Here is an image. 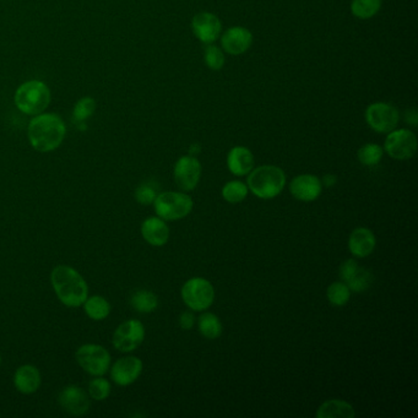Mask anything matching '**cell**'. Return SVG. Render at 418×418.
<instances>
[{
  "instance_id": "obj_1",
  "label": "cell",
  "mask_w": 418,
  "mask_h": 418,
  "mask_svg": "<svg viewBox=\"0 0 418 418\" xmlns=\"http://www.w3.org/2000/svg\"><path fill=\"white\" fill-rule=\"evenodd\" d=\"M50 283L64 306L77 308L82 306L89 297L87 283L72 266H57L50 274Z\"/></svg>"
},
{
  "instance_id": "obj_11",
  "label": "cell",
  "mask_w": 418,
  "mask_h": 418,
  "mask_svg": "<svg viewBox=\"0 0 418 418\" xmlns=\"http://www.w3.org/2000/svg\"><path fill=\"white\" fill-rule=\"evenodd\" d=\"M175 185L183 192H192L197 188L202 177V165L195 156H183L175 166Z\"/></svg>"
},
{
  "instance_id": "obj_23",
  "label": "cell",
  "mask_w": 418,
  "mask_h": 418,
  "mask_svg": "<svg viewBox=\"0 0 418 418\" xmlns=\"http://www.w3.org/2000/svg\"><path fill=\"white\" fill-rule=\"evenodd\" d=\"M131 304L139 313H153L158 307V298L155 293L148 290H140L131 296Z\"/></svg>"
},
{
  "instance_id": "obj_36",
  "label": "cell",
  "mask_w": 418,
  "mask_h": 418,
  "mask_svg": "<svg viewBox=\"0 0 418 418\" xmlns=\"http://www.w3.org/2000/svg\"><path fill=\"white\" fill-rule=\"evenodd\" d=\"M405 121H406V123L411 124V126H417V112H416L414 108H411V109L406 111V113H405Z\"/></svg>"
},
{
  "instance_id": "obj_19",
  "label": "cell",
  "mask_w": 418,
  "mask_h": 418,
  "mask_svg": "<svg viewBox=\"0 0 418 418\" xmlns=\"http://www.w3.org/2000/svg\"><path fill=\"white\" fill-rule=\"evenodd\" d=\"M40 383L42 379H40V370L31 364L21 365L13 375V385L18 391L25 395L36 392L40 389Z\"/></svg>"
},
{
  "instance_id": "obj_38",
  "label": "cell",
  "mask_w": 418,
  "mask_h": 418,
  "mask_svg": "<svg viewBox=\"0 0 418 418\" xmlns=\"http://www.w3.org/2000/svg\"><path fill=\"white\" fill-rule=\"evenodd\" d=\"M199 153H200V146L199 145L194 144L190 146V150H189L190 156H197Z\"/></svg>"
},
{
  "instance_id": "obj_16",
  "label": "cell",
  "mask_w": 418,
  "mask_h": 418,
  "mask_svg": "<svg viewBox=\"0 0 418 418\" xmlns=\"http://www.w3.org/2000/svg\"><path fill=\"white\" fill-rule=\"evenodd\" d=\"M253 43L252 32L242 26H234L224 32L221 45L225 52L232 55L246 53Z\"/></svg>"
},
{
  "instance_id": "obj_21",
  "label": "cell",
  "mask_w": 418,
  "mask_h": 418,
  "mask_svg": "<svg viewBox=\"0 0 418 418\" xmlns=\"http://www.w3.org/2000/svg\"><path fill=\"white\" fill-rule=\"evenodd\" d=\"M317 418H355V409L346 401L329 400L320 405Z\"/></svg>"
},
{
  "instance_id": "obj_17",
  "label": "cell",
  "mask_w": 418,
  "mask_h": 418,
  "mask_svg": "<svg viewBox=\"0 0 418 418\" xmlns=\"http://www.w3.org/2000/svg\"><path fill=\"white\" fill-rule=\"evenodd\" d=\"M143 238L153 247H162L170 239V227L161 217H148L141 225Z\"/></svg>"
},
{
  "instance_id": "obj_8",
  "label": "cell",
  "mask_w": 418,
  "mask_h": 418,
  "mask_svg": "<svg viewBox=\"0 0 418 418\" xmlns=\"http://www.w3.org/2000/svg\"><path fill=\"white\" fill-rule=\"evenodd\" d=\"M399 119V111L392 104L385 102H375L368 106L365 111L367 124L380 134H387L396 129Z\"/></svg>"
},
{
  "instance_id": "obj_25",
  "label": "cell",
  "mask_w": 418,
  "mask_h": 418,
  "mask_svg": "<svg viewBox=\"0 0 418 418\" xmlns=\"http://www.w3.org/2000/svg\"><path fill=\"white\" fill-rule=\"evenodd\" d=\"M382 8V0H352L351 11L361 20L373 18Z\"/></svg>"
},
{
  "instance_id": "obj_12",
  "label": "cell",
  "mask_w": 418,
  "mask_h": 418,
  "mask_svg": "<svg viewBox=\"0 0 418 418\" xmlns=\"http://www.w3.org/2000/svg\"><path fill=\"white\" fill-rule=\"evenodd\" d=\"M194 35L205 45L214 43L222 32V23L215 13L200 11L192 20Z\"/></svg>"
},
{
  "instance_id": "obj_4",
  "label": "cell",
  "mask_w": 418,
  "mask_h": 418,
  "mask_svg": "<svg viewBox=\"0 0 418 418\" xmlns=\"http://www.w3.org/2000/svg\"><path fill=\"white\" fill-rule=\"evenodd\" d=\"M15 104L26 114H40L50 106V89L40 81H27L16 90Z\"/></svg>"
},
{
  "instance_id": "obj_15",
  "label": "cell",
  "mask_w": 418,
  "mask_h": 418,
  "mask_svg": "<svg viewBox=\"0 0 418 418\" xmlns=\"http://www.w3.org/2000/svg\"><path fill=\"white\" fill-rule=\"evenodd\" d=\"M323 190L321 180L313 175H297L290 185V192L299 202H314Z\"/></svg>"
},
{
  "instance_id": "obj_30",
  "label": "cell",
  "mask_w": 418,
  "mask_h": 418,
  "mask_svg": "<svg viewBox=\"0 0 418 418\" xmlns=\"http://www.w3.org/2000/svg\"><path fill=\"white\" fill-rule=\"evenodd\" d=\"M111 383L104 378L97 377L89 384V394L96 401H104L111 394Z\"/></svg>"
},
{
  "instance_id": "obj_39",
  "label": "cell",
  "mask_w": 418,
  "mask_h": 418,
  "mask_svg": "<svg viewBox=\"0 0 418 418\" xmlns=\"http://www.w3.org/2000/svg\"><path fill=\"white\" fill-rule=\"evenodd\" d=\"M0 363H1V357H0Z\"/></svg>"
},
{
  "instance_id": "obj_5",
  "label": "cell",
  "mask_w": 418,
  "mask_h": 418,
  "mask_svg": "<svg viewBox=\"0 0 418 418\" xmlns=\"http://www.w3.org/2000/svg\"><path fill=\"white\" fill-rule=\"evenodd\" d=\"M193 199L188 194L177 192H165L158 194L153 207L158 217L165 221H175L185 219L193 210Z\"/></svg>"
},
{
  "instance_id": "obj_27",
  "label": "cell",
  "mask_w": 418,
  "mask_h": 418,
  "mask_svg": "<svg viewBox=\"0 0 418 418\" xmlns=\"http://www.w3.org/2000/svg\"><path fill=\"white\" fill-rule=\"evenodd\" d=\"M329 302L335 307H342L350 301L351 291L345 282H334L330 285L326 291Z\"/></svg>"
},
{
  "instance_id": "obj_35",
  "label": "cell",
  "mask_w": 418,
  "mask_h": 418,
  "mask_svg": "<svg viewBox=\"0 0 418 418\" xmlns=\"http://www.w3.org/2000/svg\"><path fill=\"white\" fill-rule=\"evenodd\" d=\"M194 324H195V317H194L193 313L185 312L183 314H180V325L183 330H190V329L193 328Z\"/></svg>"
},
{
  "instance_id": "obj_10",
  "label": "cell",
  "mask_w": 418,
  "mask_h": 418,
  "mask_svg": "<svg viewBox=\"0 0 418 418\" xmlns=\"http://www.w3.org/2000/svg\"><path fill=\"white\" fill-rule=\"evenodd\" d=\"M145 339V328L141 321L136 319L126 320L121 323L113 333L112 343L116 350L128 353L136 350Z\"/></svg>"
},
{
  "instance_id": "obj_2",
  "label": "cell",
  "mask_w": 418,
  "mask_h": 418,
  "mask_svg": "<svg viewBox=\"0 0 418 418\" xmlns=\"http://www.w3.org/2000/svg\"><path fill=\"white\" fill-rule=\"evenodd\" d=\"M65 131V124L57 114H38L28 126V140L37 151L50 153L62 145Z\"/></svg>"
},
{
  "instance_id": "obj_13",
  "label": "cell",
  "mask_w": 418,
  "mask_h": 418,
  "mask_svg": "<svg viewBox=\"0 0 418 418\" xmlns=\"http://www.w3.org/2000/svg\"><path fill=\"white\" fill-rule=\"evenodd\" d=\"M143 362L138 357L128 356L118 360L111 369V378L119 387H128L139 379Z\"/></svg>"
},
{
  "instance_id": "obj_31",
  "label": "cell",
  "mask_w": 418,
  "mask_h": 418,
  "mask_svg": "<svg viewBox=\"0 0 418 418\" xmlns=\"http://www.w3.org/2000/svg\"><path fill=\"white\" fill-rule=\"evenodd\" d=\"M204 59L207 67L211 70H220L221 67L225 65V54L212 43L207 45L204 52Z\"/></svg>"
},
{
  "instance_id": "obj_7",
  "label": "cell",
  "mask_w": 418,
  "mask_h": 418,
  "mask_svg": "<svg viewBox=\"0 0 418 418\" xmlns=\"http://www.w3.org/2000/svg\"><path fill=\"white\" fill-rule=\"evenodd\" d=\"M77 362L86 373L102 377L111 365V355L104 346L87 343L77 348Z\"/></svg>"
},
{
  "instance_id": "obj_33",
  "label": "cell",
  "mask_w": 418,
  "mask_h": 418,
  "mask_svg": "<svg viewBox=\"0 0 418 418\" xmlns=\"http://www.w3.org/2000/svg\"><path fill=\"white\" fill-rule=\"evenodd\" d=\"M158 197V189L150 183H144L135 190V199L141 205H151Z\"/></svg>"
},
{
  "instance_id": "obj_6",
  "label": "cell",
  "mask_w": 418,
  "mask_h": 418,
  "mask_svg": "<svg viewBox=\"0 0 418 418\" xmlns=\"http://www.w3.org/2000/svg\"><path fill=\"white\" fill-rule=\"evenodd\" d=\"M182 298L189 309L202 312L212 306L215 299V290L211 282L207 279L193 277L183 285Z\"/></svg>"
},
{
  "instance_id": "obj_29",
  "label": "cell",
  "mask_w": 418,
  "mask_h": 418,
  "mask_svg": "<svg viewBox=\"0 0 418 418\" xmlns=\"http://www.w3.org/2000/svg\"><path fill=\"white\" fill-rule=\"evenodd\" d=\"M373 282V275L369 270L364 269V268H358L355 276L346 283L350 291L353 292H364L365 290L370 287V285Z\"/></svg>"
},
{
  "instance_id": "obj_9",
  "label": "cell",
  "mask_w": 418,
  "mask_h": 418,
  "mask_svg": "<svg viewBox=\"0 0 418 418\" xmlns=\"http://www.w3.org/2000/svg\"><path fill=\"white\" fill-rule=\"evenodd\" d=\"M384 150L394 160H409L417 151V138L409 129H394L387 133Z\"/></svg>"
},
{
  "instance_id": "obj_18",
  "label": "cell",
  "mask_w": 418,
  "mask_h": 418,
  "mask_svg": "<svg viewBox=\"0 0 418 418\" xmlns=\"http://www.w3.org/2000/svg\"><path fill=\"white\" fill-rule=\"evenodd\" d=\"M375 236L370 229L358 227L353 229L348 239L350 252L357 258H367L373 253L375 248Z\"/></svg>"
},
{
  "instance_id": "obj_28",
  "label": "cell",
  "mask_w": 418,
  "mask_h": 418,
  "mask_svg": "<svg viewBox=\"0 0 418 418\" xmlns=\"http://www.w3.org/2000/svg\"><path fill=\"white\" fill-rule=\"evenodd\" d=\"M383 148L377 144H365L358 150V160L364 166H375L382 161Z\"/></svg>"
},
{
  "instance_id": "obj_3",
  "label": "cell",
  "mask_w": 418,
  "mask_h": 418,
  "mask_svg": "<svg viewBox=\"0 0 418 418\" xmlns=\"http://www.w3.org/2000/svg\"><path fill=\"white\" fill-rule=\"evenodd\" d=\"M247 187L258 198L274 199L282 192L286 185V175L280 167L260 166L248 175Z\"/></svg>"
},
{
  "instance_id": "obj_34",
  "label": "cell",
  "mask_w": 418,
  "mask_h": 418,
  "mask_svg": "<svg viewBox=\"0 0 418 418\" xmlns=\"http://www.w3.org/2000/svg\"><path fill=\"white\" fill-rule=\"evenodd\" d=\"M358 268L360 266H358V264L353 259L343 261L341 266H340V276H341L342 281H345V283L348 282L355 276Z\"/></svg>"
},
{
  "instance_id": "obj_24",
  "label": "cell",
  "mask_w": 418,
  "mask_h": 418,
  "mask_svg": "<svg viewBox=\"0 0 418 418\" xmlns=\"http://www.w3.org/2000/svg\"><path fill=\"white\" fill-rule=\"evenodd\" d=\"M199 331L209 340H215L222 334V324L212 313H202L198 319Z\"/></svg>"
},
{
  "instance_id": "obj_37",
  "label": "cell",
  "mask_w": 418,
  "mask_h": 418,
  "mask_svg": "<svg viewBox=\"0 0 418 418\" xmlns=\"http://www.w3.org/2000/svg\"><path fill=\"white\" fill-rule=\"evenodd\" d=\"M336 175H324L323 180H321V185H325V187H328V188H330V187H334V185H335V183H336Z\"/></svg>"
},
{
  "instance_id": "obj_14",
  "label": "cell",
  "mask_w": 418,
  "mask_h": 418,
  "mask_svg": "<svg viewBox=\"0 0 418 418\" xmlns=\"http://www.w3.org/2000/svg\"><path fill=\"white\" fill-rule=\"evenodd\" d=\"M58 401L62 409L72 416H84L90 409L89 396L77 385L64 387L59 394Z\"/></svg>"
},
{
  "instance_id": "obj_32",
  "label": "cell",
  "mask_w": 418,
  "mask_h": 418,
  "mask_svg": "<svg viewBox=\"0 0 418 418\" xmlns=\"http://www.w3.org/2000/svg\"><path fill=\"white\" fill-rule=\"evenodd\" d=\"M94 108H96V104H94V99L85 97V99H80L74 108V121H77L80 126V124H82L87 118L94 114Z\"/></svg>"
},
{
  "instance_id": "obj_20",
  "label": "cell",
  "mask_w": 418,
  "mask_h": 418,
  "mask_svg": "<svg viewBox=\"0 0 418 418\" xmlns=\"http://www.w3.org/2000/svg\"><path fill=\"white\" fill-rule=\"evenodd\" d=\"M227 167L229 172L237 177L249 175L254 168V156L249 148L236 146L227 156Z\"/></svg>"
},
{
  "instance_id": "obj_26",
  "label": "cell",
  "mask_w": 418,
  "mask_h": 418,
  "mask_svg": "<svg viewBox=\"0 0 418 418\" xmlns=\"http://www.w3.org/2000/svg\"><path fill=\"white\" fill-rule=\"evenodd\" d=\"M248 190L249 189L247 185L242 182L232 180L226 183L225 187L222 188V197L229 204H239L247 198Z\"/></svg>"
},
{
  "instance_id": "obj_22",
  "label": "cell",
  "mask_w": 418,
  "mask_h": 418,
  "mask_svg": "<svg viewBox=\"0 0 418 418\" xmlns=\"http://www.w3.org/2000/svg\"><path fill=\"white\" fill-rule=\"evenodd\" d=\"M82 306L85 309L86 315L96 321L106 319L111 313V304L102 296L87 297V299L84 302Z\"/></svg>"
}]
</instances>
